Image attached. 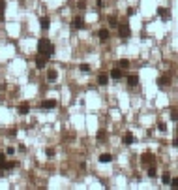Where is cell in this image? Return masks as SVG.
<instances>
[{"label":"cell","instance_id":"obj_7","mask_svg":"<svg viewBox=\"0 0 178 190\" xmlns=\"http://www.w3.org/2000/svg\"><path fill=\"white\" fill-rule=\"evenodd\" d=\"M100 162H101V164H111V162H113V154L103 153V154L100 156Z\"/></svg>","mask_w":178,"mask_h":190},{"label":"cell","instance_id":"obj_25","mask_svg":"<svg viewBox=\"0 0 178 190\" xmlns=\"http://www.w3.org/2000/svg\"><path fill=\"white\" fill-rule=\"evenodd\" d=\"M4 10H6V2H4V0H0V17L4 15Z\"/></svg>","mask_w":178,"mask_h":190},{"label":"cell","instance_id":"obj_27","mask_svg":"<svg viewBox=\"0 0 178 190\" xmlns=\"http://www.w3.org/2000/svg\"><path fill=\"white\" fill-rule=\"evenodd\" d=\"M148 177H156V169H154V168L148 169Z\"/></svg>","mask_w":178,"mask_h":190},{"label":"cell","instance_id":"obj_31","mask_svg":"<svg viewBox=\"0 0 178 190\" xmlns=\"http://www.w3.org/2000/svg\"><path fill=\"white\" fill-rule=\"evenodd\" d=\"M103 8V0H98V10H101Z\"/></svg>","mask_w":178,"mask_h":190},{"label":"cell","instance_id":"obj_21","mask_svg":"<svg viewBox=\"0 0 178 190\" xmlns=\"http://www.w3.org/2000/svg\"><path fill=\"white\" fill-rule=\"evenodd\" d=\"M105 137H107V132H105V130H100V132H98V139H100V141H103Z\"/></svg>","mask_w":178,"mask_h":190},{"label":"cell","instance_id":"obj_5","mask_svg":"<svg viewBox=\"0 0 178 190\" xmlns=\"http://www.w3.org/2000/svg\"><path fill=\"white\" fill-rule=\"evenodd\" d=\"M53 107H56V102L54 100H43L41 102V109H53Z\"/></svg>","mask_w":178,"mask_h":190},{"label":"cell","instance_id":"obj_18","mask_svg":"<svg viewBox=\"0 0 178 190\" xmlns=\"http://www.w3.org/2000/svg\"><path fill=\"white\" fill-rule=\"evenodd\" d=\"M157 83H159V87H167L169 83H171V79H169V76H161Z\"/></svg>","mask_w":178,"mask_h":190},{"label":"cell","instance_id":"obj_11","mask_svg":"<svg viewBox=\"0 0 178 190\" xmlns=\"http://www.w3.org/2000/svg\"><path fill=\"white\" fill-rule=\"evenodd\" d=\"M152 162H154V156H152V153H144V154H142V164L150 166Z\"/></svg>","mask_w":178,"mask_h":190},{"label":"cell","instance_id":"obj_30","mask_svg":"<svg viewBox=\"0 0 178 190\" xmlns=\"http://www.w3.org/2000/svg\"><path fill=\"white\" fill-rule=\"evenodd\" d=\"M13 153H15L13 147H8V149H6V154H13Z\"/></svg>","mask_w":178,"mask_h":190},{"label":"cell","instance_id":"obj_13","mask_svg":"<svg viewBox=\"0 0 178 190\" xmlns=\"http://www.w3.org/2000/svg\"><path fill=\"white\" fill-rule=\"evenodd\" d=\"M157 15H159V17H163V19H169L171 11H169L167 8H159V10H157Z\"/></svg>","mask_w":178,"mask_h":190},{"label":"cell","instance_id":"obj_23","mask_svg":"<svg viewBox=\"0 0 178 190\" xmlns=\"http://www.w3.org/2000/svg\"><path fill=\"white\" fill-rule=\"evenodd\" d=\"M157 130H159V132H167V124H165V122H159V124H157Z\"/></svg>","mask_w":178,"mask_h":190},{"label":"cell","instance_id":"obj_20","mask_svg":"<svg viewBox=\"0 0 178 190\" xmlns=\"http://www.w3.org/2000/svg\"><path fill=\"white\" fill-rule=\"evenodd\" d=\"M161 183L169 184V183H171V175H169V173H163V175H161Z\"/></svg>","mask_w":178,"mask_h":190},{"label":"cell","instance_id":"obj_33","mask_svg":"<svg viewBox=\"0 0 178 190\" xmlns=\"http://www.w3.org/2000/svg\"><path fill=\"white\" fill-rule=\"evenodd\" d=\"M0 177H2V173H0Z\"/></svg>","mask_w":178,"mask_h":190},{"label":"cell","instance_id":"obj_15","mask_svg":"<svg viewBox=\"0 0 178 190\" xmlns=\"http://www.w3.org/2000/svg\"><path fill=\"white\" fill-rule=\"evenodd\" d=\"M56 77H58L56 70H49V72H47V79H49V81H56Z\"/></svg>","mask_w":178,"mask_h":190},{"label":"cell","instance_id":"obj_17","mask_svg":"<svg viewBox=\"0 0 178 190\" xmlns=\"http://www.w3.org/2000/svg\"><path fill=\"white\" fill-rule=\"evenodd\" d=\"M137 83H139V77L137 76H129L128 77V85L129 87H137Z\"/></svg>","mask_w":178,"mask_h":190},{"label":"cell","instance_id":"obj_24","mask_svg":"<svg viewBox=\"0 0 178 190\" xmlns=\"http://www.w3.org/2000/svg\"><path fill=\"white\" fill-rule=\"evenodd\" d=\"M77 8H79V10H85V8H86V2H85V0H77Z\"/></svg>","mask_w":178,"mask_h":190},{"label":"cell","instance_id":"obj_9","mask_svg":"<svg viewBox=\"0 0 178 190\" xmlns=\"http://www.w3.org/2000/svg\"><path fill=\"white\" fill-rule=\"evenodd\" d=\"M13 168H17V162H6L4 160L2 164H0V169H13Z\"/></svg>","mask_w":178,"mask_h":190},{"label":"cell","instance_id":"obj_16","mask_svg":"<svg viewBox=\"0 0 178 190\" xmlns=\"http://www.w3.org/2000/svg\"><path fill=\"white\" fill-rule=\"evenodd\" d=\"M28 111H30V105L28 104H21V105H19V113H21V115H28Z\"/></svg>","mask_w":178,"mask_h":190},{"label":"cell","instance_id":"obj_26","mask_svg":"<svg viewBox=\"0 0 178 190\" xmlns=\"http://www.w3.org/2000/svg\"><path fill=\"white\" fill-rule=\"evenodd\" d=\"M81 72L88 74V72H90V66H88V64H81Z\"/></svg>","mask_w":178,"mask_h":190},{"label":"cell","instance_id":"obj_29","mask_svg":"<svg viewBox=\"0 0 178 190\" xmlns=\"http://www.w3.org/2000/svg\"><path fill=\"white\" fill-rule=\"evenodd\" d=\"M109 25H111V26H116V19L111 17V19H109Z\"/></svg>","mask_w":178,"mask_h":190},{"label":"cell","instance_id":"obj_14","mask_svg":"<svg viewBox=\"0 0 178 190\" xmlns=\"http://www.w3.org/2000/svg\"><path fill=\"white\" fill-rule=\"evenodd\" d=\"M98 83H100L101 87H105L107 83H109V76H107V74H101V76L98 77Z\"/></svg>","mask_w":178,"mask_h":190},{"label":"cell","instance_id":"obj_19","mask_svg":"<svg viewBox=\"0 0 178 190\" xmlns=\"http://www.w3.org/2000/svg\"><path fill=\"white\" fill-rule=\"evenodd\" d=\"M128 66H129V60H128V58H122V60H118V68L124 70V68H128Z\"/></svg>","mask_w":178,"mask_h":190},{"label":"cell","instance_id":"obj_6","mask_svg":"<svg viewBox=\"0 0 178 190\" xmlns=\"http://www.w3.org/2000/svg\"><path fill=\"white\" fill-rule=\"evenodd\" d=\"M39 26H41V30H47L51 26V19L49 17H41L39 19Z\"/></svg>","mask_w":178,"mask_h":190},{"label":"cell","instance_id":"obj_12","mask_svg":"<svg viewBox=\"0 0 178 190\" xmlns=\"http://www.w3.org/2000/svg\"><path fill=\"white\" fill-rule=\"evenodd\" d=\"M98 36H100V40H101V42H107L111 34H109V30H107V28H101L100 32H98Z\"/></svg>","mask_w":178,"mask_h":190},{"label":"cell","instance_id":"obj_4","mask_svg":"<svg viewBox=\"0 0 178 190\" xmlns=\"http://www.w3.org/2000/svg\"><path fill=\"white\" fill-rule=\"evenodd\" d=\"M45 64H47V57H43V55H38L36 57V68H45Z\"/></svg>","mask_w":178,"mask_h":190},{"label":"cell","instance_id":"obj_1","mask_svg":"<svg viewBox=\"0 0 178 190\" xmlns=\"http://www.w3.org/2000/svg\"><path fill=\"white\" fill-rule=\"evenodd\" d=\"M38 51H39V55H43V57L49 58V57H53V55H54V45L47 38H41L38 42Z\"/></svg>","mask_w":178,"mask_h":190},{"label":"cell","instance_id":"obj_10","mask_svg":"<svg viewBox=\"0 0 178 190\" xmlns=\"http://www.w3.org/2000/svg\"><path fill=\"white\" fill-rule=\"evenodd\" d=\"M122 76H124V74H122V68H113L111 70V77L113 79H122Z\"/></svg>","mask_w":178,"mask_h":190},{"label":"cell","instance_id":"obj_8","mask_svg":"<svg viewBox=\"0 0 178 190\" xmlns=\"http://www.w3.org/2000/svg\"><path fill=\"white\" fill-rule=\"evenodd\" d=\"M122 141H124V145H133V134L131 132H128V134H124V137H122Z\"/></svg>","mask_w":178,"mask_h":190},{"label":"cell","instance_id":"obj_32","mask_svg":"<svg viewBox=\"0 0 178 190\" xmlns=\"http://www.w3.org/2000/svg\"><path fill=\"white\" fill-rule=\"evenodd\" d=\"M4 160H6V156H4V154H2V153H0V164H2V162H4Z\"/></svg>","mask_w":178,"mask_h":190},{"label":"cell","instance_id":"obj_28","mask_svg":"<svg viewBox=\"0 0 178 190\" xmlns=\"http://www.w3.org/2000/svg\"><path fill=\"white\" fill-rule=\"evenodd\" d=\"M171 184H173V188H178V179H171Z\"/></svg>","mask_w":178,"mask_h":190},{"label":"cell","instance_id":"obj_2","mask_svg":"<svg viewBox=\"0 0 178 190\" xmlns=\"http://www.w3.org/2000/svg\"><path fill=\"white\" fill-rule=\"evenodd\" d=\"M118 32H120V38H129V36H131V28H129L128 23L118 26Z\"/></svg>","mask_w":178,"mask_h":190},{"label":"cell","instance_id":"obj_3","mask_svg":"<svg viewBox=\"0 0 178 190\" xmlns=\"http://www.w3.org/2000/svg\"><path fill=\"white\" fill-rule=\"evenodd\" d=\"M71 28H73V30L85 28V19H82V17H75L73 21H71Z\"/></svg>","mask_w":178,"mask_h":190},{"label":"cell","instance_id":"obj_22","mask_svg":"<svg viewBox=\"0 0 178 190\" xmlns=\"http://www.w3.org/2000/svg\"><path fill=\"white\" fill-rule=\"evenodd\" d=\"M45 156H47V158H54V149H47V151H45Z\"/></svg>","mask_w":178,"mask_h":190}]
</instances>
